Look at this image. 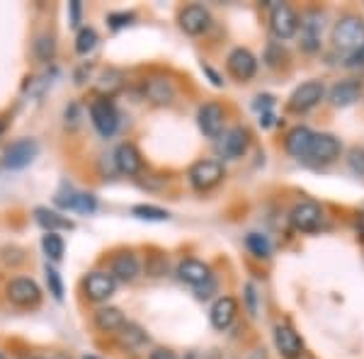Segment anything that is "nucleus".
I'll use <instances>...</instances> for the list:
<instances>
[{"mask_svg": "<svg viewBox=\"0 0 364 359\" xmlns=\"http://www.w3.org/2000/svg\"><path fill=\"white\" fill-rule=\"evenodd\" d=\"M333 42L340 49L357 51L364 46V22L357 15H345L336 22L333 29Z\"/></svg>", "mask_w": 364, "mask_h": 359, "instance_id": "1", "label": "nucleus"}, {"mask_svg": "<svg viewBox=\"0 0 364 359\" xmlns=\"http://www.w3.org/2000/svg\"><path fill=\"white\" fill-rule=\"evenodd\" d=\"M187 178H190V185L197 192H209L224 180V166L219 161H197L190 168Z\"/></svg>", "mask_w": 364, "mask_h": 359, "instance_id": "2", "label": "nucleus"}, {"mask_svg": "<svg viewBox=\"0 0 364 359\" xmlns=\"http://www.w3.org/2000/svg\"><path fill=\"white\" fill-rule=\"evenodd\" d=\"M301 27V20H299L296 10L287 3H277L272 5V15H269V29L277 39H291Z\"/></svg>", "mask_w": 364, "mask_h": 359, "instance_id": "3", "label": "nucleus"}, {"mask_svg": "<svg viewBox=\"0 0 364 359\" xmlns=\"http://www.w3.org/2000/svg\"><path fill=\"white\" fill-rule=\"evenodd\" d=\"M197 124L199 132L207 139H216L219 141L224 136V124H226V112L219 102H207L202 105L197 112Z\"/></svg>", "mask_w": 364, "mask_h": 359, "instance_id": "4", "label": "nucleus"}, {"mask_svg": "<svg viewBox=\"0 0 364 359\" xmlns=\"http://www.w3.org/2000/svg\"><path fill=\"white\" fill-rule=\"evenodd\" d=\"M323 97H326V85H323L321 80H306V83H301L291 92L287 105H289L291 112H309V109H314Z\"/></svg>", "mask_w": 364, "mask_h": 359, "instance_id": "5", "label": "nucleus"}, {"mask_svg": "<svg viewBox=\"0 0 364 359\" xmlns=\"http://www.w3.org/2000/svg\"><path fill=\"white\" fill-rule=\"evenodd\" d=\"M226 68L236 80L248 83V80L255 78V73H257V58L252 56V51L245 49V46H236L226 58Z\"/></svg>", "mask_w": 364, "mask_h": 359, "instance_id": "6", "label": "nucleus"}, {"mask_svg": "<svg viewBox=\"0 0 364 359\" xmlns=\"http://www.w3.org/2000/svg\"><path fill=\"white\" fill-rule=\"evenodd\" d=\"M90 119L105 139L112 136L117 132V127H119V114H117L114 105L109 102L107 97H100L90 105Z\"/></svg>", "mask_w": 364, "mask_h": 359, "instance_id": "7", "label": "nucleus"}, {"mask_svg": "<svg viewBox=\"0 0 364 359\" xmlns=\"http://www.w3.org/2000/svg\"><path fill=\"white\" fill-rule=\"evenodd\" d=\"M180 29L190 37H199L211 27V15L204 5H187V8L180 10Z\"/></svg>", "mask_w": 364, "mask_h": 359, "instance_id": "8", "label": "nucleus"}, {"mask_svg": "<svg viewBox=\"0 0 364 359\" xmlns=\"http://www.w3.org/2000/svg\"><path fill=\"white\" fill-rule=\"evenodd\" d=\"M8 299L15 306H22V309H29V306H37L42 301V289L37 286L34 279H27V277H17L8 284Z\"/></svg>", "mask_w": 364, "mask_h": 359, "instance_id": "9", "label": "nucleus"}, {"mask_svg": "<svg viewBox=\"0 0 364 359\" xmlns=\"http://www.w3.org/2000/svg\"><path fill=\"white\" fill-rule=\"evenodd\" d=\"M289 219L294 223V228H299V231H304V233H311L323 223V209H321V204L304 199V202L294 204Z\"/></svg>", "mask_w": 364, "mask_h": 359, "instance_id": "10", "label": "nucleus"}, {"mask_svg": "<svg viewBox=\"0 0 364 359\" xmlns=\"http://www.w3.org/2000/svg\"><path fill=\"white\" fill-rule=\"evenodd\" d=\"M37 153H39L37 141H32V139H22V141H17V144H13L8 151H5V156H3V166L8 168V170H20V168H27L29 163H32L34 158H37Z\"/></svg>", "mask_w": 364, "mask_h": 359, "instance_id": "11", "label": "nucleus"}, {"mask_svg": "<svg viewBox=\"0 0 364 359\" xmlns=\"http://www.w3.org/2000/svg\"><path fill=\"white\" fill-rule=\"evenodd\" d=\"M178 277L185 282V284L197 286V289H202V286H207L209 282H214L209 264L202 260H195V257H187V260H182L178 264Z\"/></svg>", "mask_w": 364, "mask_h": 359, "instance_id": "12", "label": "nucleus"}, {"mask_svg": "<svg viewBox=\"0 0 364 359\" xmlns=\"http://www.w3.org/2000/svg\"><path fill=\"white\" fill-rule=\"evenodd\" d=\"M250 136L243 127H231L228 132H224V136L219 139V153L228 161H238L245 151H248Z\"/></svg>", "mask_w": 364, "mask_h": 359, "instance_id": "13", "label": "nucleus"}, {"mask_svg": "<svg viewBox=\"0 0 364 359\" xmlns=\"http://www.w3.org/2000/svg\"><path fill=\"white\" fill-rule=\"evenodd\" d=\"M274 347L284 359H299L304 355V340L291 326L274 328Z\"/></svg>", "mask_w": 364, "mask_h": 359, "instance_id": "14", "label": "nucleus"}, {"mask_svg": "<svg viewBox=\"0 0 364 359\" xmlns=\"http://www.w3.org/2000/svg\"><path fill=\"white\" fill-rule=\"evenodd\" d=\"M340 151H343V146H340L338 136H333V134H316L314 144H311V151H309V161L326 166V163L336 161L340 156Z\"/></svg>", "mask_w": 364, "mask_h": 359, "instance_id": "15", "label": "nucleus"}, {"mask_svg": "<svg viewBox=\"0 0 364 359\" xmlns=\"http://www.w3.org/2000/svg\"><path fill=\"white\" fill-rule=\"evenodd\" d=\"M83 286L90 301H107L117 289V279L107 272H90L85 277Z\"/></svg>", "mask_w": 364, "mask_h": 359, "instance_id": "16", "label": "nucleus"}, {"mask_svg": "<svg viewBox=\"0 0 364 359\" xmlns=\"http://www.w3.org/2000/svg\"><path fill=\"white\" fill-rule=\"evenodd\" d=\"M236 316H238V301L233 296L216 299L214 306H211V311H209V321L216 331H226V328L236 321Z\"/></svg>", "mask_w": 364, "mask_h": 359, "instance_id": "17", "label": "nucleus"}, {"mask_svg": "<svg viewBox=\"0 0 364 359\" xmlns=\"http://www.w3.org/2000/svg\"><path fill=\"white\" fill-rule=\"evenodd\" d=\"M321 32H323V17L318 13H309L301 20V46L306 54H316L321 49Z\"/></svg>", "mask_w": 364, "mask_h": 359, "instance_id": "18", "label": "nucleus"}, {"mask_svg": "<svg viewBox=\"0 0 364 359\" xmlns=\"http://www.w3.org/2000/svg\"><path fill=\"white\" fill-rule=\"evenodd\" d=\"M362 95V83L360 80H340L331 87V105L333 107H350V105H355L357 100Z\"/></svg>", "mask_w": 364, "mask_h": 359, "instance_id": "19", "label": "nucleus"}, {"mask_svg": "<svg viewBox=\"0 0 364 359\" xmlns=\"http://www.w3.org/2000/svg\"><path fill=\"white\" fill-rule=\"evenodd\" d=\"M314 136H316V134L311 132L309 127H294L289 134H287V141H284L287 153H289V156H294V158H309Z\"/></svg>", "mask_w": 364, "mask_h": 359, "instance_id": "20", "label": "nucleus"}, {"mask_svg": "<svg viewBox=\"0 0 364 359\" xmlns=\"http://www.w3.org/2000/svg\"><path fill=\"white\" fill-rule=\"evenodd\" d=\"M114 163H117V170L124 175H139L141 173V166H144V161H141V153L136 151V146L134 144H122L119 149L114 151Z\"/></svg>", "mask_w": 364, "mask_h": 359, "instance_id": "21", "label": "nucleus"}, {"mask_svg": "<svg viewBox=\"0 0 364 359\" xmlns=\"http://www.w3.org/2000/svg\"><path fill=\"white\" fill-rule=\"evenodd\" d=\"M95 326L102 333H117L127 326V318L119 309H114V306H102L95 314Z\"/></svg>", "mask_w": 364, "mask_h": 359, "instance_id": "22", "label": "nucleus"}, {"mask_svg": "<svg viewBox=\"0 0 364 359\" xmlns=\"http://www.w3.org/2000/svg\"><path fill=\"white\" fill-rule=\"evenodd\" d=\"M139 260L134 252H119L112 260V277L122 282H134L139 277Z\"/></svg>", "mask_w": 364, "mask_h": 359, "instance_id": "23", "label": "nucleus"}, {"mask_svg": "<svg viewBox=\"0 0 364 359\" xmlns=\"http://www.w3.org/2000/svg\"><path fill=\"white\" fill-rule=\"evenodd\" d=\"M144 92L154 105H170L175 100V87L168 78H151Z\"/></svg>", "mask_w": 364, "mask_h": 359, "instance_id": "24", "label": "nucleus"}, {"mask_svg": "<svg viewBox=\"0 0 364 359\" xmlns=\"http://www.w3.org/2000/svg\"><path fill=\"white\" fill-rule=\"evenodd\" d=\"M34 216H37V223L42 228H46V233H58L61 228H73V221H68L66 216L56 214V211H49L44 207H39L37 211H34Z\"/></svg>", "mask_w": 364, "mask_h": 359, "instance_id": "25", "label": "nucleus"}, {"mask_svg": "<svg viewBox=\"0 0 364 359\" xmlns=\"http://www.w3.org/2000/svg\"><path fill=\"white\" fill-rule=\"evenodd\" d=\"M56 204H58V207L73 209V211H92V209H95V197H92V194L68 192V194H58Z\"/></svg>", "mask_w": 364, "mask_h": 359, "instance_id": "26", "label": "nucleus"}, {"mask_svg": "<svg viewBox=\"0 0 364 359\" xmlns=\"http://www.w3.org/2000/svg\"><path fill=\"white\" fill-rule=\"evenodd\" d=\"M245 248H248L255 257H260V260H267V257L272 255V245H269L267 235H262V233L245 235Z\"/></svg>", "mask_w": 364, "mask_h": 359, "instance_id": "27", "label": "nucleus"}, {"mask_svg": "<svg viewBox=\"0 0 364 359\" xmlns=\"http://www.w3.org/2000/svg\"><path fill=\"white\" fill-rule=\"evenodd\" d=\"M119 335H122V343L129 347H141V345L149 343V335H146L144 328L136 326V323H127V326L119 331Z\"/></svg>", "mask_w": 364, "mask_h": 359, "instance_id": "28", "label": "nucleus"}, {"mask_svg": "<svg viewBox=\"0 0 364 359\" xmlns=\"http://www.w3.org/2000/svg\"><path fill=\"white\" fill-rule=\"evenodd\" d=\"M42 248L49 260H61L63 250H66V243H63V238L58 233H46L42 240Z\"/></svg>", "mask_w": 364, "mask_h": 359, "instance_id": "29", "label": "nucleus"}, {"mask_svg": "<svg viewBox=\"0 0 364 359\" xmlns=\"http://www.w3.org/2000/svg\"><path fill=\"white\" fill-rule=\"evenodd\" d=\"M95 46H97V32L92 27H83L78 32V37H75V51H78L80 56H85V54H90Z\"/></svg>", "mask_w": 364, "mask_h": 359, "instance_id": "30", "label": "nucleus"}, {"mask_svg": "<svg viewBox=\"0 0 364 359\" xmlns=\"http://www.w3.org/2000/svg\"><path fill=\"white\" fill-rule=\"evenodd\" d=\"M132 214L139 216V219H144V221H168L170 219V214L166 209L154 207V204H139V207L132 209Z\"/></svg>", "mask_w": 364, "mask_h": 359, "instance_id": "31", "label": "nucleus"}, {"mask_svg": "<svg viewBox=\"0 0 364 359\" xmlns=\"http://www.w3.org/2000/svg\"><path fill=\"white\" fill-rule=\"evenodd\" d=\"M54 54H56L54 37H49V34H42V37H37V42H34V56H37L39 61H51Z\"/></svg>", "mask_w": 364, "mask_h": 359, "instance_id": "32", "label": "nucleus"}, {"mask_svg": "<svg viewBox=\"0 0 364 359\" xmlns=\"http://www.w3.org/2000/svg\"><path fill=\"white\" fill-rule=\"evenodd\" d=\"M348 166L355 175L364 178V149L362 146H355V149L348 151Z\"/></svg>", "mask_w": 364, "mask_h": 359, "instance_id": "33", "label": "nucleus"}, {"mask_svg": "<svg viewBox=\"0 0 364 359\" xmlns=\"http://www.w3.org/2000/svg\"><path fill=\"white\" fill-rule=\"evenodd\" d=\"M119 87H122V73H119V70H107V73L102 75L100 90L107 92V95H112V92L119 90Z\"/></svg>", "mask_w": 364, "mask_h": 359, "instance_id": "34", "label": "nucleus"}, {"mask_svg": "<svg viewBox=\"0 0 364 359\" xmlns=\"http://www.w3.org/2000/svg\"><path fill=\"white\" fill-rule=\"evenodd\" d=\"M46 284H49V291L54 294L56 301H61L63 299V284H61V277H58V272L54 267H49L46 264Z\"/></svg>", "mask_w": 364, "mask_h": 359, "instance_id": "35", "label": "nucleus"}, {"mask_svg": "<svg viewBox=\"0 0 364 359\" xmlns=\"http://www.w3.org/2000/svg\"><path fill=\"white\" fill-rule=\"evenodd\" d=\"M134 20V15L132 13H122V15H109V25H112L114 29L117 27H124V25H129V22Z\"/></svg>", "mask_w": 364, "mask_h": 359, "instance_id": "36", "label": "nucleus"}, {"mask_svg": "<svg viewBox=\"0 0 364 359\" xmlns=\"http://www.w3.org/2000/svg\"><path fill=\"white\" fill-rule=\"evenodd\" d=\"M68 8H70V25L78 27L80 25V0H70Z\"/></svg>", "mask_w": 364, "mask_h": 359, "instance_id": "37", "label": "nucleus"}, {"mask_svg": "<svg viewBox=\"0 0 364 359\" xmlns=\"http://www.w3.org/2000/svg\"><path fill=\"white\" fill-rule=\"evenodd\" d=\"M149 359H180L175 352H170V350H163V347H158V350H154L149 355ZM192 359V357H190Z\"/></svg>", "mask_w": 364, "mask_h": 359, "instance_id": "38", "label": "nucleus"}, {"mask_svg": "<svg viewBox=\"0 0 364 359\" xmlns=\"http://www.w3.org/2000/svg\"><path fill=\"white\" fill-rule=\"evenodd\" d=\"M348 66H352V68L364 66V46H362V49H357V51H352V54H350V61H348Z\"/></svg>", "mask_w": 364, "mask_h": 359, "instance_id": "39", "label": "nucleus"}, {"mask_svg": "<svg viewBox=\"0 0 364 359\" xmlns=\"http://www.w3.org/2000/svg\"><path fill=\"white\" fill-rule=\"evenodd\" d=\"M245 296H248V309H250V314L255 316V311H257V306H255V286H252V284L245 286Z\"/></svg>", "mask_w": 364, "mask_h": 359, "instance_id": "40", "label": "nucleus"}, {"mask_svg": "<svg viewBox=\"0 0 364 359\" xmlns=\"http://www.w3.org/2000/svg\"><path fill=\"white\" fill-rule=\"evenodd\" d=\"M204 73H209V75H211V83H214V85H219V87L224 85V83H221V78H219V75H216L214 70H211L209 66H204Z\"/></svg>", "mask_w": 364, "mask_h": 359, "instance_id": "41", "label": "nucleus"}, {"mask_svg": "<svg viewBox=\"0 0 364 359\" xmlns=\"http://www.w3.org/2000/svg\"><path fill=\"white\" fill-rule=\"evenodd\" d=\"M83 359H100V357H95V355H83Z\"/></svg>", "mask_w": 364, "mask_h": 359, "instance_id": "42", "label": "nucleus"}, {"mask_svg": "<svg viewBox=\"0 0 364 359\" xmlns=\"http://www.w3.org/2000/svg\"><path fill=\"white\" fill-rule=\"evenodd\" d=\"M299 359H314V357H309V355H301V357H299Z\"/></svg>", "mask_w": 364, "mask_h": 359, "instance_id": "43", "label": "nucleus"}, {"mask_svg": "<svg viewBox=\"0 0 364 359\" xmlns=\"http://www.w3.org/2000/svg\"><path fill=\"white\" fill-rule=\"evenodd\" d=\"M0 134H3V122H0Z\"/></svg>", "mask_w": 364, "mask_h": 359, "instance_id": "44", "label": "nucleus"}, {"mask_svg": "<svg viewBox=\"0 0 364 359\" xmlns=\"http://www.w3.org/2000/svg\"><path fill=\"white\" fill-rule=\"evenodd\" d=\"M0 359H5V357H3V355H0Z\"/></svg>", "mask_w": 364, "mask_h": 359, "instance_id": "45", "label": "nucleus"}]
</instances>
